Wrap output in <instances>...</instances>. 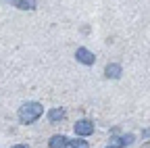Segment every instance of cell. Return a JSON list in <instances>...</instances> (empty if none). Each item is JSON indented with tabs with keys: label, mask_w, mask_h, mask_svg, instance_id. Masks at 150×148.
Segmentation results:
<instances>
[{
	"label": "cell",
	"mask_w": 150,
	"mask_h": 148,
	"mask_svg": "<svg viewBox=\"0 0 150 148\" xmlns=\"http://www.w3.org/2000/svg\"><path fill=\"white\" fill-rule=\"evenodd\" d=\"M42 113H44V108L40 102H27L19 108V119H21V123H33L35 119L42 117Z\"/></svg>",
	"instance_id": "cell-1"
},
{
	"label": "cell",
	"mask_w": 150,
	"mask_h": 148,
	"mask_svg": "<svg viewBox=\"0 0 150 148\" xmlns=\"http://www.w3.org/2000/svg\"><path fill=\"white\" fill-rule=\"evenodd\" d=\"M75 134H77V136H90V134H94V123L88 121V119L77 121V123H75Z\"/></svg>",
	"instance_id": "cell-2"
},
{
	"label": "cell",
	"mask_w": 150,
	"mask_h": 148,
	"mask_svg": "<svg viewBox=\"0 0 150 148\" xmlns=\"http://www.w3.org/2000/svg\"><path fill=\"white\" fill-rule=\"evenodd\" d=\"M75 57H77V61L79 63H83V65H94V54L88 50V48H77V52H75Z\"/></svg>",
	"instance_id": "cell-3"
},
{
	"label": "cell",
	"mask_w": 150,
	"mask_h": 148,
	"mask_svg": "<svg viewBox=\"0 0 150 148\" xmlns=\"http://www.w3.org/2000/svg\"><path fill=\"white\" fill-rule=\"evenodd\" d=\"M8 2L15 6V8H21V11H33L38 0H8Z\"/></svg>",
	"instance_id": "cell-4"
},
{
	"label": "cell",
	"mask_w": 150,
	"mask_h": 148,
	"mask_svg": "<svg viewBox=\"0 0 150 148\" xmlns=\"http://www.w3.org/2000/svg\"><path fill=\"white\" fill-rule=\"evenodd\" d=\"M69 146V140H67V136H52L50 138V148H67Z\"/></svg>",
	"instance_id": "cell-5"
},
{
	"label": "cell",
	"mask_w": 150,
	"mask_h": 148,
	"mask_svg": "<svg viewBox=\"0 0 150 148\" xmlns=\"http://www.w3.org/2000/svg\"><path fill=\"white\" fill-rule=\"evenodd\" d=\"M48 119H50V121H63V119H65V110H63V108H50Z\"/></svg>",
	"instance_id": "cell-6"
},
{
	"label": "cell",
	"mask_w": 150,
	"mask_h": 148,
	"mask_svg": "<svg viewBox=\"0 0 150 148\" xmlns=\"http://www.w3.org/2000/svg\"><path fill=\"white\" fill-rule=\"evenodd\" d=\"M106 77H112V79L121 77V67L119 65H108L106 67Z\"/></svg>",
	"instance_id": "cell-7"
},
{
	"label": "cell",
	"mask_w": 150,
	"mask_h": 148,
	"mask_svg": "<svg viewBox=\"0 0 150 148\" xmlns=\"http://www.w3.org/2000/svg\"><path fill=\"white\" fill-rule=\"evenodd\" d=\"M69 144H71V148H88V144L83 140H75V142H69Z\"/></svg>",
	"instance_id": "cell-8"
},
{
	"label": "cell",
	"mask_w": 150,
	"mask_h": 148,
	"mask_svg": "<svg viewBox=\"0 0 150 148\" xmlns=\"http://www.w3.org/2000/svg\"><path fill=\"white\" fill-rule=\"evenodd\" d=\"M134 142V136H125L123 140H121V144H131Z\"/></svg>",
	"instance_id": "cell-9"
},
{
	"label": "cell",
	"mask_w": 150,
	"mask_h": 148,
	"mask_svg": "<svg viewBox=\"0 0 150 148\" xmlns=\"http://www.w3.org/2000/svg\"><path fill=\"white\" fill-rule=\"evenodd\" d=\"M13 148H27V144H17V146H13Z\"/></svg>",
	"instance_id": "cell-10"
},
{
	"label": "cell",
	"mask_w": 150,
	"mask_h": 148,
	"mask_svg": "<svg viewBox=\"0 0 150 148\" xmlns=\"http://www.w3.org/2000/svg\"><path fill=\"white\" fill-rule=\"evenodd\" d=\"M108 148H117V146H108Z\"/></svg>",
	"instance_id": "cell-11"
},
{
	"label": "cell",
	"mask_w": 150,
	"mask_h": 148,
	"mask_svg": "<svg viewBox=\"0 0 150 148\" xmlns=\"http://www.w3.org/2000/svg\"><path fill=\"white\" fill-rule=\"evenodd\" d=\"M67 148H71V146H67Z\"/></svg>",
	"instance_id": "cell-12"
}]
</instances>
